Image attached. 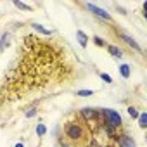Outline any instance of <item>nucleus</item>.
<instances>
[{
	"label": "nucleus",
	"instance_id": "f257e3e1",
	"mask_svg": "<svg viewBox=\"0 0 147 147\" xmlns=\"http://www.w3.org/2000/svg\"><path fill=\"white\" fill-rule=\"evenodd\" d=\"M102 114L106 116V123H109L113 128H118V126H121V116L116 113V111H113V109H104L102 111Z\"/></svg>",
	"mask_w": 147,
	"mask_h": 147
},
{
	"label": "nucleus",
	"instance_id": "f03ea898",
	"mask_svg": "<svg viewBox=\"0 0 147 147\" xmlns=\"http://www.w3.org/2000/svg\"><path fill=\"white\" fill-rule=\"evenodd\" d=\"M66 133H67V137L73 138V140L82 138V128H80V125H69L67 130H66Z\"/></svg>",
	"mask_w": 147,
	"mask_h": 147
},
{
	"label": "nucleus",
	"instance_id": "7ed1b4c3",
	"mask_svg": "<svg viewBox=\"0 0 147 147\" xmlns=\"http://www.w3.org/2000/svg\"><path fill=\"white\" fill-rule=\"evenodd\" d=\"M87 9L88 11H92L95 16H99L100 19H106V21H111V16L104 11V9H100V7H97V5H92V4H87Z\"/></svg>",
	"mask_w": 147,
	"mask_h": 147
},
{
	"label": "nucleus",
	"instance_id": "20e7f679",
	"mask_svg": "<svg viewBox=\"0 0 147 147\" xmlns=\"http://www.w3.org/2000/svg\"><path fill=\"white\" fill-rule=\"evenodd\" d=\"M82 116H83L88 123H94L95 118H97V111L92 109V107H85V109H82Z\"/></svg>",
	"mask_w": 147,
	"mask_h": 147
},
{
	"label": "nucleus",
	"instance_id": "39448f33",
	"mask_svg": "<svg viewBox=\"0 0 147 147\" xmlns=\"http://www.w3.org/2000/svg\"><path fill=\"white\" fill-rule=\"evenodd\" d=\"M118 145H119V147H137V145H135V140L130 138V137H126V135L118 137Z\"/></svg>",
	"mask_w": 147,
	"mask_h": 147
},
{
	"label": "nucleus",
	"instance_id": "423d86ee",
	"mask_svg": "<svg viewBox=\"0 0 147 147\" xmlns=\"http://www.w3.org/2000/svg\"><path fill=\"white\" fill-rule=\"evenodd\" d=\"M119 38H121V40H125V42H126V43H128L130 47H133L135 50H138V52L142 50V49L138 47V43H137V42H135V40H133L131 36H128V35H125V33H119Z\"/></svg>",
	"mask_w": 147,
	"mask_h": 147
},
{
	"label": "nucleus",
	"instance_id": "0eeeda50",
	"mask_svg": "<svg viewBox=\"0 0 147 147\" xmlns=\"http://www.w3.org/2000/svg\"><path fill=\"white\" fill-rule=\"evenodd\" d=\"M76 38H78V42H80L82 47H87V43H88V36H87L83 31H78V33H76Z\"/></svg>",
	"mask_w": 147,
	"mask_h": 147
},
{
	"label": "nucleus",
	"instance_id": "6e6552de",
	"mask_svg": "<svg viewBox=\"0 0 147 147\" xmlns=\"http://www.w3.org/2000/svg\"><path fill=\"white\" fill-rule=\"evenodd\" d=\"M107 50H109V54H111L113 57H116V59L123 57V52H121V50H119L118 47H114V45H109V49H107Z\"/></svg>",
	"mask_w": 147,
	"mask_h": 147
},
{
	"label": "nucleus",
	"instance_id": "1a4fd4ad",
	"mask_svg": "<svg viewBox=\"0 0 147 147\" xmlns=\"http://www.w3.org/2000/svg\"><path fill=\"white\" fill-rule=\"evenodd\" d=\"M138 125H140V128H145L147 126V114L145 113H142L138 116Z\"/></svg>",
	"mask_w": 147,
	"mask_h": 147
},
{
	"label": "nucleus",
	"instance_id": "9d476101",
	"mask_svg": "<svg viewBox=\"0 0 147 147\" xmlns=\"http://www.w3.org/2000/svg\"><path fill=\"white\" fill-rule=\"evenodd\" d=\"M119 71H121V75H123L125 78L130 76V66H128V64H123V66L119 67Z\"/></svg>",
	"mask_w": 147,
	"mask_h": 147
},
{
	"label": "nucleus",
	"instance_id": "9b49d317",
	"mask_svg": "<svg viewBox=\"0 0 147 147\" xmlns=\"http://www.w3.org/2000/svg\"><path fill=\"white\" fill-rule=\"evenodd\" d=\"M33 28H35L36 31H40V33H43V35H50V33H52L50 30H45V28H43L42 24H33Z\"/></svg>",
	"mask_w": 147,
	"mask_h": 147
},
{
	"label": "nucleus",
	"instance_id": "f8f14e48",
	"mask_svg": "<svg viewBox=\"0 0 147 147\" xmlns=\"http://www.w3.org/2000/svg\"><path fill=\"white\" fill-rule=\"evenodd\" d=\"M7 43H9V35L5 33V35L2 36V40H0V50H4V49L7 47Z\"/></svg>",
	"mask_w": 147,
	"mask_h": 147
},
{
	"label": "nucleus",
	"instance_id": "ddd939ff",
	"mask_svg": "<svg viewBox=\"0 0 147 147\" xmlns=\"http://www.w3.org/2000/svg\"><path fill=\"white\" fill-rule=\"evenodd\" d=\"M14 5H16L18 9H21V11H31V7H30V5H26V4H21V2H18V0L14 2Z\"/></svg>",
	"mask_w": 147,
	"mask_h": 147
},
{
	"label": "nucleus",
	"instance_id": "4468645a",
	"mask_svg": "<svg viewBox=\"0 0 147 147\" xmlns=\"http://www.w3.org/2000/svg\"><path fill=\"white\" fill-rule=\"evenodd\" d=\"M45 131H47V128H45V125H38L36 126V133L42 137V135H45Z\"/></svg>",
	"mask_w": 147,
	"mask_h": 147
},
{
	"label": "nucleus",
	"instance_id": "2eb2a0df",
	"mask_svg": "<svg viewBox=\"0 0 147 147\" xmlns=\"http://www.w3.org/2000/svg\"><path fill=\"white\" fill-rule=\"evenodd\" d=\"M128 114H130L131 118H137V116H138V111H137L135 107H128Z\"/></svg>",
	"mask_w": 147,
	"mask_h": 147
},
{
	"label": "nucleus",
	"instance_id": "dca6fc26",
	"mask_svg": "<svg viewBox=\"0 0 147 147\" xmlns=\"http://www.w3.org/2000/svg\"><path fill=\"white\" fill-rule=\"evenodd\" d=\"M100 78H102V80H106L107 83H111V82H113V78H111L109 75H106V73H102V75H100Z\"/></svg>",
	"mask_w": 147,
	"mask_h": 147
},
{
	"label": "nucleus",
	"instance_id": "f3484780",
	"mask_svg": "<svg viewBox=\"0 0 147 147\" xmlns=\"http://www.w3.org/2000/svg\"><path fill=\"white\" fill-rule=\"evenodd\" d=\"M78 95H82V97H85V95H92V90H80Z\"/></svg>",
	"mask_w": 147,
	"mask_h": 147
},
{
	"label": "nucleus",
	"instance_id": "a211bd4d",
	"mask_svg": "<svg viewBox=\"0 0 147 147\" xmlns=\"http://www.w3.org/2000/svg\"><path fill=\"white\" fill-rule=\"evenodd\" d=\"M94 42H95L99 47H102V45H104V40H102V38H99V36H95V38H94Z\"/></svg>",
	"mask_w": 147,
	"mask_h": 147
},
{
	"label": "nucleus",
	"instance_id": "6ab92c4d",
	"mask_svg": "<svg viewBox=\"0 0 147 147\" xmlns=\"http://www.w3.org/2000/svg\"><path fill=\"white\" fill-rule=\"evenodd\" d=\"M35 113H36V109H31V111H28V113H26V116H28V118H31V116H35Z\"/></svg>",
	"mask_w": 147,
	"mask_h": 147
},
{
	"label": "nucleus",
	"instance_id": "aec40b11",
	"mask_svg": "<svg viewBox=\"0 0 147 147\" xmlns=\"http://www.w3.org/2000/svg\"><path fill=\"white\" fill-rule=\"evenodd\" d=\"M90 147H100V144H99L97 140H92V144H90Z\"/></svg>",
	"mask_w": 147,
	"mask_h": 147
},
{
	"label": "nucleus",
	"instance_id": "412c9836",
	"mask_svg": "<svg viewBox=\"0 0 147 147\" xmlns=\"http://www.w3.org/2000/svg\"><path fill=\"white\" fill-rule=\"evenodd\" d=\"M16 147H24V145L23 144H16Z\"/></svg>",
	"mask_w": 147,
	"mask_h": 147
},
{
	"label": "nucleus",
	"instance_id": "4be33fe9",
	"mask_svg": "<svg viewBox=\"0 0 147 147\" xmlns=\"http://www.w3.org/2000/svg\"><path fill=\"white\" fill-rule=\"evenodd\" d=\"M64 147H67V145H64Z\"/></svg>",
	"mask_w": 147,
	"mask_h": 147
}]
</instances>
